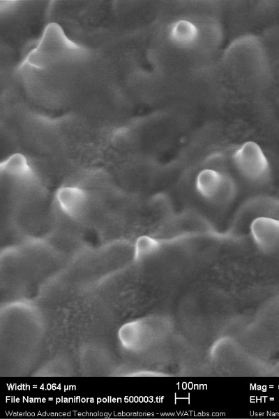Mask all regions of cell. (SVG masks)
Wrapping results in <instances>:
<instances>
[{
  "label": "cell",
  "instance_id": "cell-1",
  "mask_svg": "<svg viewBox=\"0 0 279 419\" xmlns=\"http://www.w3.org/2000/svg\"><path fill=\"white\" fill-rule=\"evenodd\" d=\"M255 233L259 244L270 249H279V221L272 219H259Z\"/></svg>",
  "mask_w": 279,
  "mask_h": 419
},
{
  "label": "cell",
  "instance_id": "cell-2",
  "mask_svg": "<svg viewBox=\"0 0 279 419\" xmlns=\"http://www.w3.org/2000/svg\"><path fill=\"white\" fill-rule=\"evenodd\" d=\"M174 41L181 45H188L197 38V31L195 27L185 20L178 22L172 29Z\"/></svg>",
  "mask_w": 279,
  "mask_h": 419
}]
</instances>
